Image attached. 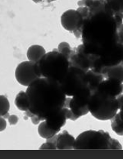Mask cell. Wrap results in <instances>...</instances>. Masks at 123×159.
Instances as JSON below:
<instances>
[{
  "label": "cell",
  "mask_w": 123,
  "mask_h": 159,
  "mask_svg": "<svg viewBox=\"0 0 123 159\" xmlns=\"http://www.w3.org/2000/svg\"><path fill=\"white\" fill-rule=\"evenodd\" d=\"M123 13H116L107 4L102 10L90 13L84 20L81 40L88 52L101 56L121 42L119 29Z\"/></svg>",
  "instance_id": "1"
},
{
  "label": "cell",
  "mask_w": 123,
  "mask_h": 159,
  "mask_svg": "<svg viewBox=\"0 0 123 159\" xmlns=\"http://www.w3.org/2000/svg\"><path fill=\"white\" fill-rule=\"evenodd\" d=\"M29 102V111L41 120L58 113L65 107L67 96L60 82L49 78H39L26 90Z\"/></svg>",
  "instance_id": "2"
},
{
  "label": "cell",
  "mask_w": 123,
  "mask_h": 159,
  "mask_svg": "<svg viewBox=\"0 0 123 159\" xmlns=\"http://www.w3.org/2000/svg\"><path fill=\"white\" fill-rule=\"evenodd\" d=\"M36 70L40 78H49L60 81L68 72L70 67L68 58L56 49L46 53L35 63Z\"/></svg>",
  "instance_id": "3"
},
{
  "label": "cell",
  "mask_w": 123,
  "mask_h": 159,
  "mask_svg": "<svg viewBox=\"0 0 123 159\" xmlns=\"http://www.w3.org/2000/svg\"><path fill=\"white\" fill-rule=\"evenodd\" d=\"M118 140L103 130H88L82 132L75 140L74 149H122Z\"/></svg>",
  "instance_id": "4"
},
{
  "label": "cell",
  "mask_w": 123,
  "mask_h": 159,
  "mask_svg": "<svg viewBox=\"0 0 123 159\" xmlns=\"http://www.w3.org/2000/svg\"><path fill=\"white\" fill-rule=\"evenodd\" d=\"M89 113L95 119L101 121L110 120L119 111L117 98L95 91L89 103Z\"/></svg>",
  "instance_id": "5"
},
{
  "label": "cell",
  "mask_w": 123,
  "mask_h": 159,
  "mask_svg": "<svg viewBox=\"0 0 123 159\" xmlns=\"http://www.w3.org/2000/svg\"><path fill=\"white\" fill-rule=\"evenodd\" d=\"M59 82L66 95L73 97L88 86L86 72L70 66L68 72Z\"/></svg>",
  "instance_id": "6"
},
{
  "label": "cell",
  "mask_w": 123,
  "mask_h": 159,
  "mask_svg": "<svg viewBox=\"0 0 123 159\" xmlns=\"http://www.w3.org/2000/svg\"><path fill=\"white\" fill-rule=\"evenodd\" d=\"M118 66H123V43L121 41L105 54L99 56L92 70L104 75L106 70Z\"/></svg>",
  "instance_id": "7"
},
{
  "label": "cell",
  "mask_w": 123,
  "mask_h": 159,
  "mask_svg": "<svg viewBox=\"0 0 123 159\" xmlns=\"http://www.w3.org/2000/svg\"><path fill=\"white\" fill-rule=\"evenodd\" d=\"M93 93V91L87 86L72 97V98H67L64 107L69 108L79 117L86 116L89 113V103Z\"/></svg>",
  "instance_id": "8"
},
{
  "label": "cell",
  "mask_w": 123,
  "mask_h": 159,
  "mask_svg": "<svg viewBox=\"0 0 123 159\" xmlns=\"http://www.w3.org/2000/svg\"><path fill=\"white\" fill-rule=\"evenodd\" d=\"M98 58V55L88 52L83 44H81L73 49V53L70 58V66L77 67L87 72L93 68Z\"/></svg>",
  "instance_id": "9"
},
{
  "label": "cell",
  "mask_w": 123,
  "mask_h": 159,
  "mask_svg": "<svg viewBox=\"0 0 123 159\" xmlns=\"http://www.w3.org/2000/svg\"><path fill=\"white\" fill-rule=\"evenodd\" d=\"M84 18L77 10L69 9L61 17V24L66 31L72 32L77 38H81Z\"/></svg>",
  "instance_id": "10"
},
{
  "label": "cell",
  "mask_w": 123,
  "mask_h": 159,
  "mask_svg": "<svg viewBox=\"0 0 123 159\" xmlns=\"http://www.w3.org/2000/svg\"><path fill=\"white\" fill-rule=\"evenodd\" d=\"M15 76L20 85L26 87L40 78L36 72L35 63L29 61L22 62L17 66Z\"/></svg>",
  "instance_id": "11"
},
{
  "label": "cell",
  "mask_w": 123,
  "mask_h": 159,
  "mask_svg": "<svg viewBox=\"0 0 123 159\" xmlns=\"http://www.w3.org/2000/svg\"><path fill=\"white\" fill-rule=\"evenodd\" d=\"M96 90L107 95L117 98L122 93V83L118 79L107 78L99 85Z\"/></svg>",
  "instance_id": "12"
},
{
  "label": "cell",
  "mask_w": 123,
  "mask_h": 159,
  "mask_svg": "<svg viewBox=\"0 0 123 159\" xmlns=\"http://www.w3.org/2000/svg\"><path fill=\"white\" fill-rule=\"evenodd\" d=\"M63 108L58 113L54 114L53 116L48 117L45 120L47 125L49 128L60 131L61 128L66 125L68 119H67L66 112Z\"/></svg>",
  "instance_id": "13"
},
{
  "label": "cell",
  "mask_w": 123,
  "mask_h": 159,
  "mask_svg": "<svg viewBox=\"0 0 123 159\" xmlns=\"http://www.w3.org/2000/svg\"><path fill=\"white\" fill-rule=\"evenodd\" d=\"M76 138L70 134L68 131L64 130L62 133L58 134L57 138V149L58 150L63 149H74Z\"/></svg>",
  "instance_id": "14"
},
{
  "label": "cell",
  "mask_w": 123,
  "mask_h": 159,
  "mask_svg": "<svg viewBox=\"0 0 123 159\" xmlns=\"http://www.w3.org/2000/svg\"><path fill=\"white\" fill-rule=\"evenodd\" d=\"M88 80V86L93 93L98 89L99 85L105 79V76L102 74L90 70L86 72Z\"/></svg>",
  "instance_id": "15"
},
{
  "label": "cell",
  "mask_w": 123,
  "mask_h": 159,
  "mask_svg": "<svg viewBox=\"0 0 123 159\" xmlns=\"http://www.w3.org/2000/svg\"><path fill=\"white\" fill-rule=\"evenodd\" d=\"M46 53V50L43 46L34 45L29 48L27 52V56L29 61L33 62V63H36Z\"/></svg>",
  "instance_id": "16"
},
{
  "label": "cell",
  "mask_w": 123,
  "mask_h": 159,
  "mask_svg": "<svg viewBox=\"0 0 123 159\" xmlns=\"http://www.w3.org/2000/svg\"><path fill=\"white\" fill-rule=\"evenodd\" d=\"M15 105L19 110L22 111H27L29 110V102L27 93L20 91L15 99Z\"/></svg>",
  "instance_id": "17"
},
{
  "label": "cell",
  "mask_w": 123,
  "mask_h": 159,
  "mask_svg": "<svg viewBox=\"0 0 123 159\" xmlns=\"http://www.w3.org/2000/svg\"><path fill=\"white\" fill-rule=\"evenodd\" d=\"M38 132H39V134L40 137L45 138V139L47 140L54 136L55 135L58 134L60 131H56L54 130V129L49 128L48 125H47L45 120H43V121L41 122L39 125Z\"/></svg>",
  "instance_id": "18"
},
{
  "label": "cell",
  "mask_w": 123,
  "mask_h": 159,
  "mask_svg": "<svg viewBox=\"0 0 123 159\" xmlns=\"http://www.w3.org/2000/svg\"><path fill=\"white\" fill-rule=\"evenodd\" d=\"M105 79L113 78L123 84V66H118L106 70L104 72Z\"/></svg>",
  "instance_id": "19"
},
{
  "label": "cell",
  "mask_w": 123,
  "mask_h": 159,
  "mask_svg": "<svg viewBox=\"0 0 123 159\" xmlns=\"http://www.w3.org/2000/svg\"><path fill=\"white\" fill-rule=\"evenodd\" d=\"M111 120V129L118 135L123 136V121L118 113Z\"/></svg>",
  "instance_id": "20"
},
{
  "label": "cell",
  "mask_w": 123,
  "mask_h": 159,
  "mask_svg": "<svg viewBox=\"0 0 123 159\" xmlns=\"http://www.w3.org/2000/svg\"><path fill=\"white\" fill-rule=\"evenodd\" d=\"M57 50L63 55L65 56L66 58H68L70 61V58L73 53V49L71 48L68 43L61 42L58 45Z\"/></svg>",
  "instance_id": "21"
},
{
  "label": "cell",
  "mask_w": 123,
  "mask_h": 159,
  "mask_svg": "<svg viewBox=\"0 0 123 159\" xmlns=\"http://www.w3.org/2000/svg\"><path fill=\"white\" fill-rule=\"evenodd\" d=\"M10 109V103L7 97L0 95V117H4L8 113Z\"/></svg>",
  "instance_id": "22"
},
{
  "label": "cell",
  "mask_w": 123,
  "mask_h": 159,
  "mask_svg": "<svg viewBox=\"0 0 123 159\" xmlns=\"http://www.w3.org/2000/svg\"><path fill=\"white\" fill-rule=\"evenodd\" d=\"M106 2L113 11L123 13V0H106Z\"/></svg>",
  "instance_id": "23"
},
{
  "label": "cell",
  "mask_w": 123,
  "mask_h": 159,
  "mask_svg": "<svg viewBox=\"0 0 123 159\" xmlns=\"http://www.w3.org/2000/svg\"><path fill=\"white\" fill-rule=\"evenodd\" d=\"M63 108H64V110H65L67 119L68 120H72V121H76V120L80 118V117H77V116H75V115L72 113V111L70 110L69 108L64 107Z\"/></svg>",
  "instance_id": "24"
},
{
  "label": "cell",
  "mask_w": 123,
  "mask_h": 159,
  "mask_svg": "<svg viewBox=\"0 0 123 159\" xmlns=\"http://www.w3.org/2000/svg\"><path fill=\"white\" fill-rule=\"evenodd\" d=\"M40 149H57V146L54 143L50 142V141L47 140L46 143H43L42 145L40 147Z\"/></svg>",
  "instance_id": "25"
},
{
  "label": "cell",
  "mask_w": 123,
  "mask_h": 159,
  "mask_svg": "<svg viewBox=\"0 0 123 159\" xmlns=\"http://www.w3.org/2000/svg\"><path fill=\"white\" fill-rule=\"evenodd\" d=\"M18 117L16 116V115H11V116H9V117H8V121L9 122L10 125H16L18 122Z\"/></svg>",
  "instance_id": "26"
},
{
  "label": "cell",
  "mask_w": 123,
  "mask_h": 159,
  "mask_svg": "<svg viewBox=\"0 0 123 159\" xmlns=\"http://www.w3.org/2000/svg\"><path fill=\"white\" fill-rule=\"evenodd\" d=\"M7 123L6 119L3 117H0V131H3L7 128Z\"/></svg>",
  "instance_id": "27"
},
{
  "label": "cell",
  "mask_w": 123,
  "mask_h": 159,
  "mask_svg": "<svg viewBox=\"0 0 123 159\" xmlns=\"http://www.w3.org/2000/svg\"><path fill=\"white\" fill-rule=\"evenodd\" d=\"M119 35H120V38H121V41L123 43V23L121 26V27H120Z\"/></svg>",
  "instance_id": "28"
},
{
  "label": "cell",
  "mask_w": 123,
  "mask_h": 159,
  "mask_svg": "<svg viewBox=\"0 0 123 159\" xmlns=\"http://www.w3.org/2000/svg\"><path fill=\"white\" fill-rule=\"evenodd\" d=\"M118 113L120 115V116H121V118L122 119V120L123 121V104H122L121 106H120Z\"/></svg>",
  "instance_id": "29"
},
{
  "label": "cell",
  "mask_w": 123,
  "mask_h": 159,
  "mask_svg": "<svg viewBox=\"0 0 123 159\" xmlns=\"http://www.w3.org/2000/svg\"><path fill=\"white\" fill-rule=\"evenodd\" d=\"M101 1H103V2H106V0H101Z\"/></svg>",
  "instance_id": "30"
},
{
  "label": "cell",
  "mask_w": 123,
  "mask_h": 159,
  "mask_svg": "<svg viewBox=\"0 0 123 159\" xmlns=\"http://www.w3.org/2000/svg\"><path fill=\"white\" fill-rule=\"evenodd\" d=\"M122 93H123V84H122Z\"/></svg>",
  "instance_id": "31"
}]
</instances>
